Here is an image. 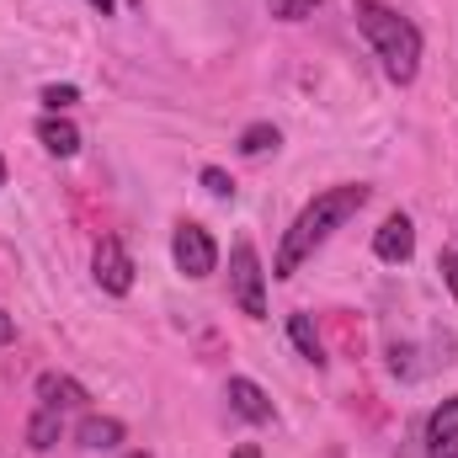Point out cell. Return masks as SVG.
Wrapping results in <instances>:
<instances>
[{"label": "cell", "instance_id": "6da1fadb", "mask_svg": "<svg viewBox=\"0 0 458 458\" xmlns=\"http://www.w3.org/2000/svg\"><path fill=\"white\" fill-rule=\"evenodd\" d=\"M362 203H368V187H357V182L320 192V198L293 219V229L283 234L277 261H272V277H293V272L304 267V256H315V245H326V240H331V229H342Z\"/></svg>", "mask_w": 458, "mask_h": 458}, {"label": "cell", "instance_id": "7a4b0ae2", "mask_svg": "<svg viewBox=\"0 0 458 458\" xmlns=\"http://www.w3.org/2000/svg\"><path fill=\"white\" fill-rule=\"evenodd\" d=\"M352 16H357L362 38L373 43V54L384 59V75L394 86H411L416 70H421V32H416V21L400 16L384 0H352Z\"/></svg>", "mask_w": 458, "mask_h": 458}, {"label": "cell", "instance_id": "3957f363", "mask_svg": "<svg viewBox=\"0 0 458 458\" xmlns=\"http://www.w3.org/2000/svg\"><path fill=\"white\" fill-rule=\"evenodd\" d=\"M229 288H234L240 315H250V320H261V315H267L261 261H256V245H250V240H234V250H229Z\"/></svg>", "mask_w": 458, "mask_h": 458}, {"label": "cell", "instance_id": "277c9868", "mask_svg": "<svg viewBox=\"0 0 458 458\" xmlns=\"http://www.w3.org/2000/svg\"><path fill=\"white\" fill-rule=\"evenodd\" d=\"M171 256H176V267H182L187 277H208V272L219 267V245H214V234H208L203 225H192V219H182V225H176Z\"/></svg>", "mask_w": 458, "mask_h": 458}, {"label": "cell", "instance_id": "5b68a950", "mask_svg": "<svg viewBox=\"0 0 458 458\" xmlns=\"http://www.w3.org/2000/svg\"><path fill=\"white\" fill-rule=\"evenodd\" d=\"M91 272H97V283H102L107 293H117V299L133 288V261H128L123 240H113V234L97 245V256H91Z\"/></svg>", "mask_w": 458, "mask_h": 458}, {"label": "cell", "instance_id": "8992f818", "mask_svg": "<svg viewBox=\"0 0 458 458\" xmlns=\"http://www.w3.org/2000/svg\"><path fill=\"white\" fill-rule=\"evenodd\" d=\"M411 250H416V229L405 214H389L384 229L373 234V256L378 261H389V267H400V261H411Z\"/></svg>", "mask_w": 458, "mask_h": 458}, {"label": "cell", "instance_id": "52a82bcc", "mask_svg": "<svg viewBox=\"0 0 458 458\" xmlns=\"http://www.w3.org/2000/svg\"><path fill=\"white\" fill-rule=\"evenodd\" d=\"M427 458H458V394L443 400L427 421Z\"/></svg>", "mask_w": 458, "mask_h": 458}, {"label": "cell", "instance_id": "ba28073f", "mask_svg": "<svg viewBox=\"0 0 458 458\" xmlns=\"http://www.w3.org/2000/svg\"><path fill=\"white\" fill-rule=\"evenodd\" d=\"M225 394H229V411H234V416H245V421H256V427L272 421V400H267L261 384H250V378H229Z\"/></svg>", "mask_w": 458, "mask_h": 458}, {"label": "cell", "instance_id": "9c48e42d", "mask_svg": "<svg viewBox=\"0 0 458 458\" xmlns=\"http://www.w3.org/2000/svg\"><path fill=\"white\" fill-rule=\"evenodd\" d=\"M75 443L86 448V454H107L123 443V421L117 416H86L81 427H75Z\"/></svg>", "mask_w": 458, "mask_h": 458}, {"label": "cell", "instance_id": "30bf717a", "mask_svg": "<svg viewBox=\"0 0 458 458\" xmlns=\"http://www.w3.org/2000/svg\"><path fill=\"white\" fill-rule=\"evenodd\" d=\"M38 139H43V149H48V155H59V160H70V155L81 149V128H75L70 117H59V113L38 123Z\"/></svg>", "mask_w": 458, "mask_h": 458}, {"label": "cell", "instance_id": "8fae6325", "mask_svg": "<svg viewBox=\"0 0 458 458\" xmlns=\"http://www.w3.org/2000/svg\"><path fill=\"white\" fill-rule=\"evenodd\" d=\"M38 400H43L48 411H64V405H81L86 389H81L70 373H43V378H38Z\"/></svg>", "mask_w": 458, "mask_h": 458}, {"label": "cell", "instance_id": "7c38bea8", "mask_svg": "<svg viewBox=\"0 0 458 458\" xmlns=\"http://www.w3.org/2000/svg\"><path fill=\"white\" fill-rule=\"evenodd\" d=\"M59 432H64L59 411H48V405H43V411H38V416L27 421V448H32V454H48V448L59 443Z\"/></svg>", "mask_w": 458, "mask_h": 458}, {"label": "cell", "instance_id": "4fadbf2b", "mask_svg": "<svg viewBox=\"0 0 458 458\" xmlns=\"http://www.w3.org/2000/svg\"><path fill=\"white\" fill-rule=\"evenodd\" d=\"M288 336H293V346L304 352V362H326V352H320V336H315V326H310V315H288Z\"/></svg>", "mask_w": 458, "mask_h": 458}, {"label": "cell", "instance_id": "5bb4252c", "mask_svg": "<svg viewBox=\"0 0 458 458\" xmlns=\"http://www.w3.org/2000/svg\"><path fill=\"white\" fill-rule=\"evenodd\" d=\"M267 149H277V128L272 123H250L240 133V155H267Z\"/></svg>", "mask_w": 458, "mask_h": 458}, {"label": "cell", "instance_id": "9a60e30c", "mask_svg": "<svg viewBox=\"0 0 458 458\" xmlns=\"http://www.w3.org/2000/svg\"><path fill=\"white\" fill-rule=\"evenodd\" d=\"M43 102H48V113H64V107L81 102V91L75 86H43Z\"/></svg>", "mask_w": 458, "mask_h": 458}, {"label": "cell", "instance_id": "2e32d148", "mask_svg": "<svg viewBox=\"0 0 458 458\" xmlns=\"http://www.w3.org/2000/svg\"><path fill=\"white\" fill-rule=\"evenodd\" d=\"M315 5H320V0H272V16H283V21H304Z\"/></svg>", "mask_w": 458, "mask_h": 458}, {"label": "cell", "instance_id": "e0dca14e", "mask_svg": "<svg viewBox=\"0 0 458 458\" xmlns=\"http://www.w3.org/2000/svg\"><path fill=\"white\" fill-rule=\"evenodd\" d=\"M203 187H208L214 198H234V182H229L219 165H208V171H203Z\"/></svg>", "mask_w": 458, "mask_h": 458}, {"label": "cell", "instance_id": "ac0fdd59", "mask_svg": "<svg viewBox=\"0 0 458 458\" xmlns=\"http://www.w3.org/2000/svg\"><path fill=\"white\" fill-rule=\"evenodd\" d=\"M443 277H448V288L458 299V250H443Z\"/></svg>", "mask_w": 458, "mask_h": 458}, {"label": "cell", "instance_id": "d6986e66", "mask_svg": "<svg viewBox=\"0 0 458 458\" xmlns=\"http://www.w3.org/2000/svg\"><path fill=\"white\" fill-rule=\"evenodd\" d=\"M5 342H16V320H11V315L0 310V346H5Z\"/></svg>", "mask_w": 458, "mask_h": 458}, {"label": "cell", "instance_id": "ffe728a7", "mask_svg": "<svg viewBox=\"0 0 458 458\" xmlns=\"http://www.w3.org/2000/svg\"><path fill=\"white\" fill-rule=\"evenodd\" d=\"M91 5H97L102 16H113V5H117V0H91Z\"/></svg>", "mask_w": 458, "mask_h": 458}, {"label": "cell", "instance_id": "44dd1931", "mask_svg": "<svg viewBox=\"0 0 458 458\" xmlns=\"http://www.w3.org/2000/svg\"><path fill=\"white\" fill-rule=\"evenodd\" d=\"M234 458H261V454H256V448H240V454H234Z\"/></svg>", "mask_w": 458, "mask_h": 458}, {"label": "cell", "instance_id": "7402d4cb", "mask_svg": "<svg viewBox=\"0 0 458 458\" xmlns=\"http://www.w3.org/2000/svg\"><path fill=\"white\" fill-rule=\"evenodd\" d=\"M0 187H5V160H0Z\"/></svg>", "mask_w": 458, "mask_h": 458}, {"label": "cell", "instance_id": "603a6c76", "mask_svg": "<svg viewBox=\"0 0 458 458\" xmlns=\"http://www.w3.org/2000/svg\"><path fill=\"white\" fill-rule=\"evenodd\" d=\"M123 458H149V454H123Z\"/></svg>", "mask_w": 458, "mask_h": 458}]
</instances>
